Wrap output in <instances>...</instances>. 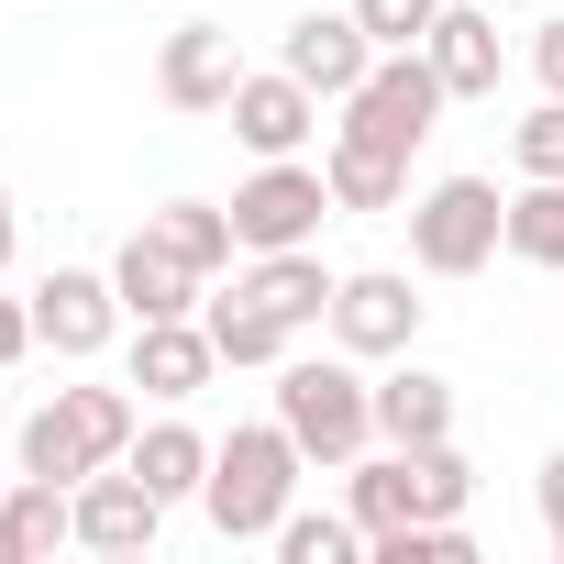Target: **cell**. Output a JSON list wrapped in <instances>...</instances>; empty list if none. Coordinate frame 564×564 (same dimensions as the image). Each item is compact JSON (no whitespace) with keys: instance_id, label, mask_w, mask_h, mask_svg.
Returning a JSON list of instances; mask_svg holds the SVG:
<instances>
[{"instance_id":"cell-1","label":"cell","mask_w":564,"mask_h":564,"mask_svg":"<svg viewBox=\"0 0 564 564\" xmlns=\"http://www.w3.org/2000/svg\"><path fill=\"white\" fill-rule=\"evenodd\" d=\"M300 443H289V421H243V432H221L210 443V487H199V509H210V531L221 542H276V520L300 509Z\"/></svg>"},{"instance_id":"cell-2","label":"cell","mask_w":564,"mask_h":564,"mask_svg":"<svg viewBox=\"0 0 564 564\" xmlns=\"http://www.w3.org/2000/svg\"><path fill=\"white\" fill-rule=\"evenodd\" d=\"M276 421L311 465H355L377 443V377H355V355H276Z\"/></svg>"},{"instance_id":"cell-3","label":"cell","mask_w":564,"mask_h":564,"mask_svg":"<svg viewBox=\"0 0 564 564\" xmlns=\"http://www.w3.org/2000/svg\"><path fill=\"white\" fill-rule=\"evenodd\" d=\"M133 399L122 388H56L23 432H12V465L23 476H56V487H78V476H100V465H122L133 454Z\"/></svg>"},{"instance_id":"cell-4","label":"cell","mask_w":564,"mask_h":564,"mask_svg":"<svg viewBox=\"0 0 564 564\" xmlns=\"http://www.w3.org/2000/svg\"><path fill=\"white\" fill-rule=\"evenodd\" d=\"M443 100H454V89H443V67H432L421 45H388V56H377V67H366L333 111H344V144L421 155V144H432V122H443Z\"/></svg>"},{"instance_id":"cell-5","label":"cell","mask_w":564,"mask_h":564,"mask_svg":"<svg viewBox=\"0 0 564 564\" xmlns=\"http://www.w3.org/2000/svg\"><path fill=\"white\" fill-rule=\"evenodd\" d=\"M498 243H509V199L487 177H432L410 199V265L421 276H476Z\"/></svg>"},{"instance_id":"cell-6","label":"cell","mask_w":564,"mask_h":564,"mask_svg":"<svg viewBox=\"0 0 564 564\" xmlns=\"http://www.w3.org/2000/svg\"><path fill=\"white\" fill-rule=\"evenodd\" d=\"M322 210H333V177L300 166V155H265V166L232 188V232H243V254H289V243H311Z\"/></svg>"},{"instance_id":"cell-7","label":"cell","mask_w":564,"mask_h":564,"mask_svg":"<svg viewBox=\"0 0 564 564\" xmlns=\"http://www.w3.org/2000/svg\"><path fill=\"white\" fill-rule=\"evenodd\" d=\"M122 322H133V311H122V289H111L100 265H56L45 289H34V344H45V355H67V366H89Z\"/></svg>"},{"instance_id":"cell-8","label":"cell","mask_w":564,"mask_h":564,"mask_svg":"<svg viewBox=\"0 0 564 564\" xmlns=\"http://www.w3.org/2000/svg\"><path fill=\"white\" fill-rule=\"evenodd\" d=\"M421 311H432V300H410V276L366 265V276L333 289V344H344V355H410V344H421Z\"/></svg>"},{"instance_id":"cell-9","label":"cell","mask_w":564,"mask_h":564,"mask_svg":"<svg viewBox=\"0 0 564 564\" xmlns=\"http://www.w3.org/2000/svg\"><path fill=\"white\" fill-rule=\"evenodd\" d=\"M155 531H166V498H155L133 465L78 476V542H89V553H155Z\"/></svg>"},{"instance_id":"cell-10","label":"cell","mask_w":564,"mask_h":564,"mask_svg":"<svg viewBox=\"0 0 564 564\" xmlns=\"http://www.w3.org/2000/svg\"><path fill=\"white\" fill-rule=\"evenodd\" d=\"M111 289H122V311H133V322H188L210 276H199V265H188V254H177V243L144 221V232L111 254Z\"/></svg>"},{"instance_id":"cell-11","label":"cell","mask_w":564,"mask_h":564,"mask_svg":"<svg viewBox=\"0 0 564 564\" xmlns=\"http://www.w3.org/2000/svg\"><path fill=\"white\" fill-rule=\"evenodd\" d=\"M276 67H289L300 89H322V100H344V89L377 67V34H366L355 12H300L289 45H276Z\"/></svg>"},{"instance_id":"cell-12","label":"cell","mask_w":564,"mask_h":564,"mask_svg":"<svg viewBox=\"0 0 564 564\" xmlns=\"http://www.w3.org/2000/svg\"><path fill=\"white\" fill-rule=\"evenodd\" d=\"M155 89H166V111H232V89H243L232 34L221 23H177L166 56H155Z\"/></svg>"},{"instance_id":"cell-13","label":"cell","mask_w":564,"mask_h":564,"mask_svg":"<svg viewBox=\"0 0 564 564\" xmlns=\"http://www.w3.org/2000/svg\"><path fill=\"white\" fill-rule=\"evenodd\" d=\"M232 144H254V155H300V133L322 122V89H300L289 67H243V89H232Z\"/></svg>"},{"instance_id":"cell-14","label":"cell","mask_w":564,"mask_h":564,"mask_svg":"<svg viewBox=\"0 0 564 564\" xmlns=\"http://www.w3.org/2000/svg\"><path fill=\"white\" fill-rule=\"evenodd\" d=\"M210 366H221V344H210V322H133V388L144 399H199L210 388Z\"/></svg>"},{"instance_id":"cell-15","label":"cell","mask_w":564,"mask_h":564,"mask_svg":"<svg viewBox=\"0 0 564 564\" xmlns=\"http://www.w3.org/2000/svg\"><path fill=\"white\" fill-rule=\"evenodd\" d=\"M421 56L443 67V89H454V100H498V67H509L498 12H465V0H443V23L421 34Z\"/></svg>"},{"instance_id":"cell-16","label":"cell","mask_w":564,"mask_h":564,"mask_svg":"<svg viewBox=\"0 0 564 564\" xmlns=\"http://www.w3.org/2000/svg\"><path fill=\"white\" fill-rule=\"evenodd\" d=\"M377 443H399V454L454 443V377H432V366H388V377H377Z\"/></svg>"},{"instance_id":"cell-17","label":"cell","mask_w":564,"mask_h":564,"mask_svg":"<svg viewBox=\"0 0 564 564\" xmlns=\"http://www.w3.org/2000/svg\"><path fill=\"white\" fill-rule=\"evenodd\" d=\"M232 289H254L276 322H289V333H311V322H333V289H344V276L311 254V243H289V254H254L243 276H232Z\"/></svg>"},{"instance_id":"cell-18","label":"cell","mask_w":564,"mask_h":564,"mask_svg":"<svg viewBox=\"0 0 564 564\" xmlns=\"http://www.w3.org/2000/svg\"><path fill=\"white\" fill-rule=\"evenodd\" d=\"M0 531H12V564H45L56 542H78V487L12 476V487H0Z\"/></svg>"},{"instance_id":"cell-19","label":"cell","mask_w":564,"mask_h":564,"mask_svg":"<svg viewBox=\"0 0 564 564\" xmlns=\"http://www.w3.org/2000/svg\"><path fill=\"white\" fill-rule=\"evenodd\" d=\"M122 465H133V476H144V487L166 498V509L210 487V443H199L188 421H155V432H133V454H122Z\"/></svg>"},{"instance_id":"cell-20","label":"cell","mask_w":564,"mask_h":564,"mask_svg":"<svg viewBox=\"0 0 564 564\" xmlns=\"http://www.w3.org/2000/svg\"><path fill=\"white\" fill-rule=\"evenodd\" d=\"M199 322H210V344H221V366H276V355L300 344L289 322H276V311L254 300V289H232V300H210Z\"/></svg>"},{"instance_id":"cell-21","label":"cell","mask_w":564,"mask_h":564,"mask_svg":"<svg viewBox=\"0 0 564 564\" xmlns=\"http://www.w3.org/2000/svg\"><path fill=\"white\" fill-rule=\"evenodd\" d=\"M333 210H399L410 199V155H377V144H344L333 133Z\"/></svg>"},{"instance_id":"cell-22","label":"cell","mask_w":564,"mask_h":564,"mask_svg":"<svg viewBox=\"0 0 564 564\" xmlns=\"http://www.w3.org/2000/svg\"><path fill=\"white\" fill-rule=\"evenodd\" d=\"M344 476H355V520H366V542H377V531H399V520H421V476H410V454H399V443H388V454H355Z\"/></svg>"},{"instance_id":"cell-23","label":"cell","mask_w":564,"mask_h":564,"mask_svg":"<svg viewBox=\"0 0 564 564\" xmlns=\"http://www.w3.org/2000/svg\"><path fill=\"white\" fill-rule=\"evenodd\" d=\"M144 221H155L199 276H221V265H232V243H243V232H232V210H210V199H166V210H144Z\"/></svg>"},{"instance_id":"cell-24","label":"cell","mask_w":564,"mask_h":564,"mask_svg":"<svg viewBox=\"0 0 564 564\" xmlns=\"http://www.w3.org/2000/svg\"><path fill=\"white\" fill-rule=\"evenodd\" d=\"M509 254L564 276V177H531V188L509 199Z\"/></svg>"},{"instance_id":"cell-25","label":"cell","mask_w":564,"mask_h":564,"mask_svg":"<svg viewBox=\"0 0 564 564\" xmlns=\"http://www.w3.org/2000/svg\"><path fill=\"white\" fill-rule=\"evenodd\" d=\"M276 553H289V564H355V553H366V520H333V509H289V520H276Z\"/></svg>"},{"instance_id":"cell-26","label":"cell","mask_w":564,"mask_h":564,"mask_svg":"<svg viewBox=\"0 0 564 564\" xmlns=\"http://www.w3.org/2000/svg\"><path fill=\"white\" fill-rule=\"evenodd\" d=\"M366 553H377V564H476V531H465V520H399V531H377Z\"/></svg>"},{"instance_id":"cell-27","label":"cell","mask_w":564,"mask_h":564,"mask_svg":"<svg viewBox=\"0 0 564 564\" xmlns=\"http://www.w3.org/2000/svg\"><path fill=\"white\" fill-rule=\"evenodd\" d=\"M410 476H421V520H465V498H476V465H465L454 443H421V454H410Z\"/></svg>"},{"instance_id":"cell-28","label":"cell","mask_w":564,"mask_h":564,"mask_svg":"<svg viewBox=\"0 0 564 564\" xmlns=\"http://www.w3.org/2000/svg\"><path fill=\"white\" fill-rule=\"evenodd\" d=\"M509 155H520V177H564V100L542 89V111L509 133Z\"/></svg>"},{"instance_id":"cell-29","label":"cell","mask_w":564,"mask_h":564,"mask_svg":"<svg viewBox=\"0 0 564 564\" xmlns=\"http://www.w3.org/2000/svg\"><path fill=\"white\" fill-rule=\"evenodd\" d=\"M355 23H366L377 56H388V45H421V34L443 23V0H355Z\"/></svg>"},{"instance_id":"cell-30","label":"cell","mask_w":564,"mask_h":564,"mask_svg":"<svg viewBox=\"0 0 564 564\" xmlns=\"http://www.w3.org/2000/svg\"><path fill=\"white\" fill-rule=\"evenodd\" d=\"M34 355V300H0V377Z\"/></svg>"},{"instance_id":"cell-31","label":"cell","mask_w":564,"mask_h":564,"mask_svg":"<svg viewBox=\"0 0 564 564\" xmlns=\"http://www.w3.org/2000/svg\"><path fill=\"white\" fill-rule=\"evenodd\" d=\"M531 78H542V89H553V100H564V12H553V23H542V34H531Z\"/></svg>"},{"instance_id":"cell-32","label":"cell","mask_w":564,"mask_h":564,"mask_svg":"<svg viewBox=\"0 0 564 564\" xmlns=\"http://www.w3.org/2000/svg\"><path fill=\"white\" fill-rule=\"evenodd\" d=\"M542 531H553V553H564V454H542Z\"/></svg>"},{"instance_id":"cell-33","label":"cell","mask_w":564,"mask_h":564,"mask_svg":"<svg viewBox=\"0 0 564 564\" xmlns=\"http://www.w3.org/2000/svg\"><path fill=\"white\" fill-rule=\"evenodd\" d=\"M12 243H23V221H12V188H0V265H12Z\"/></svg>"},{"instance_id":"cell-34","label":"cell","mask_w":564,"mask_h":564,"mask_svg":"<svg viewBox=\"0 0 564 564\" xmlns=\"http://www.w3.org/2000/svg\"><path fill=\"white\" fill-rule=\"evenodd\" d=\"M0 487H12V476H0Z\"/></svg>"}]
</instances>
